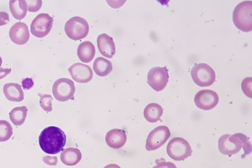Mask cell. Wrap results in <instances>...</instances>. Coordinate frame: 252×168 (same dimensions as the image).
Returning a JSON list of instances; mask_svg holds the SVG:
<instances>
[{"mask_svg": "<svg viewBox=\"0 0 252 168\" xmlns=\"http://www.w3.org/2000/svg\"><path fill=\"white\" fill-rule=\"evenodd\" d=\"M11 68H3L0 67V79H1L5 77L11 72Z\"/></svg>", "mask_w": 252, "mask_h": 168, "instance_id": "4dcf8cb0", "label": "cell"}, {"mask_svg": "<svg viewBox=\"0 0 252 168\" xmlns=\"http://www.w3.org/2000/svg\"><path fill=\"white\" fill-rule=\"evenodd\" d=\"M93 69L98 76H105L111 72L112 64L110 61L104 58L97 57L94 61Z\"/></svg>", "mask_w": 252, "mask_h": 168, "instance_id": "44dd1931", "label": "cell"}, {"mask_svg": "<svg viewBox=\"0 0 252 168\" xmlns=\"http://www.w3.org/2000/svg\"><path fill=\"white\" fill-rule=\"evenodd\" d=\"M95 53L94 46L89 41L81 43L77 48V56L81 61L84 63L90 62L94 58Z\"/></svg>", "mask_w": 252, "mask_h": 168, "instance_id": "e0dca14e", "label": "cell"}, {"mask_svg": "<svg viewBox=\"0 0 252 168\" xmlns=\"http://www.w3.org/2000/svg\"><path fill=\"white\" fill-rule=\"evenodd\" d=\"M126 139L125 131L120 129H113L109 131L105 136V141L107 145L114 149L123 147L126 143Z\"/></svg>", "mask_w": 252, "mask_h": 168, "instance_id": "5bb4252c", "label": "cell"}, {"mask_svg": "<svg viewBox=\"0 0 252 168\" xmlns=\"http://www.w3.org/2000/svg\"><path fill=\"white\" fill-rule=\"evenodd\" d=\"M194 101L200 109L210 110L215 107L219 102V96L216 92L211 90H202L195 95Z\"/></svg>", "mask_w": 252, "mask_h": 168, "instance_id": "8fae6325", "label": "cell"}, {"mask_svg": "<svg viewBox=\"0 0 252 168\" xmlns=\"http://www.w3.org/2000/svg\"><path fill=\"white\" fill-rule=\"evenodd\" d=\"M27 4L28 10L30 12H36L41 7L42 0H26Z\"/></svg>", "mask_w": 252, "mask_h": 168, "instance_id": "484cf974", "label": "cell"}, {"mask_svg": "<svg viewBox=\"0 0 252 168\" xmlns=\"http://www.w3.org/2000/svg\"><path fill=\"white\" fill-rule=\"evenodd\" d=\"M157 165L152 168H177L174 164L170 162H166L163 158L156 160Z\"/></svg>", "mask_w": 252, "mask_h": 168, "instance_id": "4316f807", "label": "cell"}, {"mask_svg": "<svg viewBox=\"0 0 252 168\" xmlns=\"http://www.w3.org/2000/svg\"><path fill=\"white\" fill-rule=\"evenodd\" d=\"M170 136V132L166 126H160L153 130L148 134L146 142L148 151L155 150L163 145Z\"/></svg>", "mask_w": 252, "mask_h": 168, "instance_id": "ba28073f", "label": "cell"}, {"mask_svg": "<svg viewBox=\"0 0 252 168\" xmlns=\"http://www.w3.org/2000/svg\"><path fill=\"white\" fill-rule=\"evenodd\" d=\"M190 73L194 83L200 87L211 85L216 79L214 69L205 63L195 65L192 68Z\"/></svg>", "mask_w": 252, "mask_h": 168, "instance_id": "8992f818", "label": "cell"}, {"mask_svg": "<svg viewBox=\"0 0 252 168\" xmlns=\"http://www.w3.org/2000/svg\"><path fill=\"white\" fill-rule=\"evenodd\" d=\"M168 71L166 67L152 68L148 73L147 83L157 92L162 90L168 81Z\"/></svg>", "mask_w": 252, "mask_h": 168, "instance_id": "9c48e42d", "label": "cell"}, {"mask_svg": "<svg viewBox=\"0 0 252 168\" xmlns=\"http://www.w3.org/2000/svg\"><path fill=\"white\" fill-rule=\"evenodd\" d=\"M162 113V108L156 103L148 104L144 108L143 112L145 119L150 123H155L159 120Z\"/></svg>", "mask_w": 252, "mask_h": 168, "instance_id": "d6986e66", "label": "cell"}, {"mask_svg": "<svg viewBox=\"0 0 252 168\" xmlns=\"http://www.w3.org/2000/svg\"><path fill=\"white\" fill-rule=\"evenodd\" d=\"M38 95L40 97L39 100L40 106L46 111H51L52 110V101L53 100L52 97L50 95H41L40 93H38Z\"/></svg>", "mask_w": 252, "mask_h": 168, "instance_id": "cb8c5ba5", "label": "cell"}, {"mask_svg": "<svg viewBox=\"0 0 252 168\" xmlns=\"http://www.w3.org/2000/svg\"><path fill=\"white\" fill-rule=\"evenodd\" d=\"M9 37L14 43L23 45L26 43L30 38V33L28 26L23 22H17L10 28Z\"/></svg>", "mask_w": 252, "mask_h": 168, "instance_id": "4fadbf2b", "label": "cell"}, {"mask_svg": "<svg viewBox=\"0 0 252 168\" xmlns=\"http://www.w3.org/2000/svg\"><path fill=\"white\" fill-rule=\"evenodd\" d=\"M103 168H121V167L116 164H112L106 165Z\"/></svg>", "mask_w": 252, "mask_h": 168, "instance_id": "1f68e13d", "label": "cell"}, {"mask_svg": "<svg viewBox=\"0 0 252 168\" xmlns=\"http://www.w3.org/2000/svg\"><path fill=\"white\" fill-rule=\"evenodd\" d=\"M64 31L69 38L77 40L83 39L87 35L89 26L88 22L84 18L74 16L66 22Z\"/></svg>", "mask_w": 252, "mask_h": 168, "instance_id": "5b68a950", "label": "cell"}, {"mask_svg": "<svg viewBox=\"0 0 252 168\" xmlns=\"http://www.w3.org/2000/svg\"><path fill=\"white\" fill-rule=\"evenodd\" d=\"M68 70L73 79L79 83H87L93 78V72L90 67L82 63H75Z\"/></svg>", "mask_w": 252, "mask_h": 168, "instance_id": "7c38bea8", "label": "cell"}, {"mask_svg": "<svg viewBox=\"0 0 252 168\" xmlns=\"http://www.w3.org/2000/svg\"><path fill=\"white\" fill-rule=\"evenodd\" d=\"M166 152L171 159L180 161L190 156L192 150L186 140L182 137H176L169 141L167 145Z\"/></svg>", "mask_w": 252, "mask_h": 168, "instance_id": "277c9868", "label": "cell"}, {"mask_svg": "<svg viewBox=\"0 0 252 168\" xmlns=\"http://www.w3.org/2000/svg\"><path fill=\"white\" fill-rule=\"evenodd\" d=\"M12 134L13 129L11 124L6 120H0V141L7 140Z\"/></svg>", "mask_w": 252, "mask_h": 168, "instance_id": "603a6c76", "label": "cell"}, {"mask_svg": "<svg viewBox=\"0 0 252 168\" xmlns=\"http://www.w3.org/2000/svg\"><path fill=\"white\" fill-rule=\"evenodd\" d=\"M43 161L49 165L55 166L57 163L58 159L56 156H47L43 157Z\"/></svg>", "mask_w": 252, "mask_h": 168, "instance_id": "f1b7e54d", "label": "cell"}, {"mask_svg": "<svg viewBox=\"0 0 252 168\" xmlns=\"http://www.w3.org/2000/svg\"><path fill=\"white\" fill-rule=\"evenodd\" d=\"M82 154L76 148L69 147L63 150L60 155L61 160L66 166H74L81 160Z\"/></svg>", "mask_w": 252, "mask_h": 168, "instance_id": "ac0fdd59", "label": "cell"}, {"mask_svg": "<svg viewBox=\"0 0 252 168\" xmlns=\"http://www.w3.org/2000/svg\"><path fill=\"white\" fill-rule=\"evenodd\" d=\"M218 148L221 153L230 157L238 153L242 148L245 151L244 157L252 151L249 138L242 133L222 135L219 139Z\"/></svg>", "mask_w": 252, "mask_h": 168, "instance_id": "7a4b0ae2", "label": "cell"}, {"mask_svg": "<svg viewBox=\"0 0 252 168\" xmlns=\"http://www.w3.org/2000/svg\"><path fill=\"white\" fill-rule=\"evenodd\" d=\"M235 26L240 30L249 32L252 30V2L245 0L238 4L232 14Z\"/></svg>", "mask_w": 252, "mask_h": 168, "instance_id": "3957f363", "label": "cell"}, {"mask_svg": "<svg viewBox=\"0 0 252 168\" xmlns=\"http://www.w3.org/2000/svg\"><path fill=\"white\" fill-rule=\"evenodd\" d=\"M21 83L23 89L25 90H30L34 85L32 79L28 77L23 79Z\"/></svg>", "mask_w": 252, "mask_h": 168, "instance_id": "83f0119b", "label": "cell"}, {"mask_svg": "<svg viewBox=\"0 0 252 168\" xmlns=\"http://www.w3.org/2000/svg\"><path fill=\"white\" fill-rule=\"evenodd\" d=\"M9 22V16L7 13L4 11L0 12V26L6 25Z\"/></svg>", "mask_w": 252, "mask_h": 168, "instance_id": "f546056e", "label": "cell"}, {"mask_svg": "<svg viewBox=\"0 0 252 168\" xmlns=\"http://www.w3.org/2000/svg\"><path fill=\"white\" fill-rule=\"evenodd\" d=\"M38 141L39 146L43 152L53 155L63 150L66 137L64 132L60 128L49 126L41 132Z\"/></svg>", "mask_w": 252, "mask_h": 168, "instance_id": "6da1fadb", "label": "cell"}, {"mask_svg": "<svg viewBox=\"0 0 252 168\" xmlns=\"http://www.w3.org/2000/svg\"><path fill=\"white\" fill-rule=\"evenodd\" d=\"M252 78L246 77L242 82L241 87L244 93L248 97L252 98Z\"/></svg>", "mask_w": 252, "mask_h": 168, "instance_id": "d4e9b609", "label": "cell"}, {"mask_svg": "<svg viewBox=\"0 0 252 168\" xmlns=\"http://www.w3.org/2000/svg\"><path fill=\"white\" fill-rule=\"evenodd\" d=\"M75 87L74 82L70 79L61 78L57 80L52 87V93L58 101H65L74 100Z\"/></svg>", "mask_w": 252, "mask_h": 168, "instance_id": "52a82bcc", "label": "cell"}, {"mask_svg": "<svg viewBox=\"0 0 252 168\" xmlns=\"http://www.w3.org/2000/svg\"><path fill=\"white\" fill-rule=\"evenodd\" d=\"M97 44L99 51L103 56L111 58L116 52L113 39L106 34H99L97 38Z\"/></svg>", "mask_w": 252, "mask_h": 168, "instance_id": "9a60e30c", "label": "cell"}, {"mask_svg": "<svg viewBox=\"0 0 252 168\" xmlns=\"http://www.w3.org/2000/svg\"><path fill=\"white\" fill-rule=\"evenodd\" d=\"M9 9L15 19L21 20L26 15L28 8L25 0H10Z\"/></svg>", "mask_w": 252, "mask_h": 168, "instance_id": "ffe728a7", "label": "cell"}, {"mask_svg": "<svg viewBox=\"0 0 252 168\" xmlns=\"http://www.w3.org/2000/svg\"><path fill=\"white\" fill-rule=\"evenodd\" d=\"M3 93L6 99L13 101H21L24 99V94L21 86L18 83H8L3 88Z\"/></svg>", "mask_w": 252, "mask_h": 168, "instance_id": "2e32d148", "label": "cell"}, {"mask_svg": "<svg viewBox=\"0 0 252 168\" xmlns=\"http://www.w3.org/2000/svg\"><path fill=\"white\" fill-rule=\"evenodd\" d=\"M2 63V60L1 57H0V67Z\"/></svg>", "mask_w": 252, "mask_h": 168, "instance_id": "d6a6232c", "label": "cell"}, {"mask_svg": "<svg viewBox=\"0 0 252 168\" xmlns=\"http://www.w3.org/2000/svg\"><path fill=\"white\" fill-rule=\"evenodd\" d=\"M53 18L47 13H40L32 20L31 24V32L32 35L42 38L46 36L51 31Z\"/></svg>", "mask_w": 252, "mask_h": 168, "instance_id": "30bf717a", "label": "cell"}, {"mask_svg": "<svg viewBox=\"0 0 252 168\" xmlns=\"http://www.w3.org/2000/svg\"><path fill=\"white\" fill-rule=\"evenodd\" d=\"M26 106L16 107L9 112V117L12 123L16 126H20L24 123L27 115Z\"/></svg>", "mask_w": 252, "mask_h": 168, "instance_id": "7402d4cb", "label": "cell"}]
</instances>
